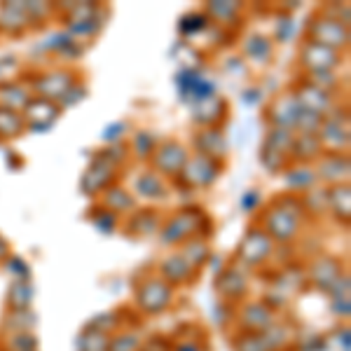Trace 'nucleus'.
<instances>
[{
  "mask_svg": "<svg viewBox=\"0 0 351 351\" xmlns=\"http://www.w3.org/2000/svg\"><path fill=\"white\" fill-rule=\"evenodd\" d=\"M106 208H108L110 213H132L136 208V197L132 195L129 190L120 188V185H110L108 190H106Z\"/></svg>",
  "mask_w": 351,
  "mask_h": 351,
  "instance_id": "bb28decb",
  "label": "nucleus"
},
{
  "mask_svg": "<svg viewBox=\"0 0 351 351\" xmlns=\"http://www.w3.org/2000/svg\"><path fill=\"white\" fill-rule=\"evenodd\" d=\"M141 347H143V342L136 332H122V335L110 339L108 351H141Z\"/></svg>",
  "mask_w": 351,
  "mask_h": 351,
  "instance_id": "ea45409f",
  "label": "nucleus"
},
{
  "mask_svg": "<svg viewBox=\"0 0 351 351\" xmlns=\"http://www.w3.org/2000/svg\"><path fill=\"white\" fill-rule=\"evenodd\" d=\"M124 129H127V124H124V122L112 124V127H108V129L104 132V138L108 141V143H117V141L122 138V132H124Z\"/></svg>",
  "mask_w": 351,
  "mask_h": 351,
  "instance_id": "49530a36",
  "label": "nucleus"
},
{
  "mask_svg": "<svg viewBox=\"0 0 351 351\" xmlns=\"http://www.w3.org/2000/svg\"><path fill=\"white\" fill-rule=\"evenodd\" d=\"M204 220L206 218H204V213L199 211V208H192V206L183 208V211L176 213V216L160 230L162 232V243L164 246H173V243L190 239L192 234H197V230L202 228Z\"/></svg>",
  "mask_w": 351,
  "mask_h": 351,
  "instance_id": "20e7f679",
  "label": "nucleus"
},
{
  "mask_svg": "<svg viewBox=\"0 0 351 351\" xmlns=\"http://www.w3.org/2000/svg\"><path fill=\"white\" fill-rule=\"evenodd\" d=\"M342 276V265L332 258H319L316 263H311L309 267V279L319 291H330L335 286V281Z\"/></svg>",
  "mask_w": 351,
  "mask_h": 351,
  "instance_id": "6ab92c4d",
  "label": "nucleus"
},
{
  "mask_svg": "<svg viewBox=\"0 0 351 351\" xmlns=\"http://www.w3.org/2000/svg\"><path fill=\"white\" fill-rule=\"evenodd\" d=\"M234 351H271L263 332H246L234 337Z\"/></svg>",
  "mask_w": 351,
  "mask_h": 351,
  "instance_id": "e433bc0d",
  "label": "nucleus"
},
{
  "mask_svg": "<svg viewBox=\"0 0 351 351\" xmlns=\"http://www.w3.org/2000/svg\"><path fill=\"white\" fill-rule=\"evenodd\" d=\"M183 260L190 265L192 269L195 267H202L204 263L208 260V256H211V248L206 246V241H202V239H195V241H188V246L183 248Z\"/></svg>",
  "mask_w": 351,
  "mask_h": 351,
  "instance_id": "f704fd0d",
  "label": "nucleus"
},
{
  "mask_svg": "<svg viewBox=\"0 0 351 351\" xmlns=\"http://www.w3.org/2000/svg\"><path fill=\"white\" fill-rule=\"evenodd\" d=\"M284 183H286L293 192H309V190H314L316 173H314V169H309V167H307V164H300V167L286 169Z\"/></svg>",
  "mask_w": 351,
  "mask_h": 351,
  "instance_id": "393cba45",
  "label": "nucleus"
},
{
  "mask_svg": "<svg viewBox=\"0 0 351 351\" xmlns=\"http://www.w3.org/2000/svg\"><path fill=\"white\" fill-rule=\"evenodd\" d=\"M171 347H169V342H164L162 337H152L148 339V342L141 347V351H169Z\"/></svg>",
  "mask_w": 351,
  "mask_h": 351,
  "instance_id": "09e8293b",
  "label": "nucleus"
},
{
  "mask_svg": "<svg viewBox=\"0 0 351 351\" xmlns=\"http://www.w3.org/2000/svg\"><path fill=\"white\" fill-rule=\"evenodd\" d=\"M24 129H26V122L21 112L0 106V141L16 138V136L24 134Z\"/></svg>",
  "mask_w": 351,
  "mask_h": 351,
  "instance_id": "c756f323",
  "label": "nucleus"
},
{
  "mask_svg": "<svg viewBox=\"0 0 351 351\" xmlns=\"http://www.w3.org/2000/svg\"><path fill=\"white\" fill-rule=\"evenodd\" d=\"M134 190H136V195L145 197V199H164V197L169 195L167 183H164L162 176L155 173V171L141 173L134 183Z\"/></svg>",
  "mask_w": 351,
  "mask_h": 351,
  "instance_id": "5701e85b",
  "label": "nucleus"
},
{
  "mask_svg": "<svg viewBox=\"0 0 351 351\" xmlns=\"http://www.w3.org/2000/svg\"><path fill=\"white\" fill-rule=\"evenodd\" d=\"M117 169H120L117 164H112L104 155H99L82 176V192L84 195H99V192L108 190L117 176Z\"/></svg>",
  "mask_w": 351,
  "mask_h": 351,
  "instance_id": "1a4fd4ad",
  "label": "nucleus"
},
{
  "mask_svg": "<svg viewBox=\"0 0 351 351\" xmlns=\"http://www.w3.org/2000/svg\"><path fill=\"white\" fill-rule=\"evenodd\" d=\"M132 232L138 237H148V234H155V232L162 230V223H160V213L155 208H143V211H136L132 216Z\"/></svg>",
  "mask_w": 351,
  "mask_h": 351,
  "instance_id": "7c9ffc66",
  "label": "nucleus"
},
{
  "mask_svg": "<svg viewBox=\"0 0 351 351\" xmlns=\"http://www.w3.org/2000/svg\"><path fill=\"white\" fill-rule=\"evenodd\" d=\"M300 110H302V108H300L295 96H293V94H281V96H276V99L271 101V106L267 108V117H269L271 127L293 132V129H295V124H298Z\"/></svg>",
  "mask_w": 351,
  "mask_h": 351,
  "instance_id": "ddd939ff",
  "label": "nucleus"
},
{
  "mask_svg": "<svg viewBox=\"0 0 351 351\" xmlns=\"http://www.w3.org/2000/svg\"><path fill=\"white\" fill-rule=\"evenodd\" d=\"M176 351H199V349H197V344L185 342V344H178V347H176Z\"/></svg>",
  "mask_w": 351,
  "mask_h": 351,
  "instance_id": "3c124183",
  "label": "nucleus"
},
{
  "mask_svg": "<svg viewBox=\"0 0 351 351\" xmlns=\"http://www.w3.org/2000/svg\"><path fill=\"white\" fill-rule=\"evenodd\" d=\"M271 251H274V241L269 239L267 232L253 228L246 232L243 241L239 243V253L237 256H239V260L246 267H258V265H263L271 256Z\"/></svg>",
  "mask_w": 351,
  "mask_h": 351,
  "instance_id": "39448f33",
  "label": "nucleus"
},
{
  "mask_svg": "<svg viewBox=\"0 0 351 351\" xmlns=\"http://www.w3.org/2000/svg\"><path fill=\"white\" fill-rule=\"evenodd\" d=\"M61 115V106L56 101H47L40 99V96H33L24 108V122L28 129H38V132H45L56 122V117Z\"/></svg>",
  "mask_w": 351,
  "mask_h": 351,
  "instance_id": "9b49d317",
  "label": "nucleus"
},
{
  "mask_svg": "<svg viewBox=\"0 0 351 351\" xmlns=\"http://www.w3.org/2000/svg\"><path fill=\"white\" fill-rule=\"evenodd\" d=\"M220 169H223V162L211 160V157H204V155H195V157H188V162H185L178 178L183 180L188 188L204 190L216 183Z\"/></svg>",
  "mask_w": 351,
  "mask_h": 351,
  "instance_id": "7ed1b4c3",
  "label": "nucleus"
},
{
  "mask_svg": "<svg viewBox=\"0 0 351 351\" xmlns=\"http://www.w3.org/2000/svg\"><path fill=\"white\" fill-rule=\"evenodd\" d=\"M332 311H335L337 316H344V319H349V314H351L349 298H337L335 302H332Z\"/></svg>",
  "mask_w": 351,
  "mask_h": 351,
  "instance_id": "de8ad7c7",
  "label": "nucleus"
},
{
  "mask_svg": "<svg viewBox=\"0 0 351 351\" xmlns=\"http://www.w3.org/2000/svg\"><path fill=\"white\" fill-rule=\"evenodd\" d=\"M157 136L150 132H136L134 134V150L138 160H150L157 150Z\"/></svg>",
  "mask_w": 351,
  "mask_h": 351,
  "instance_id": "4c0bfd02",
  "label": "nucleus"
},
{
  "mask_svg": "<svg viewBox=\"0 0 351 351\" xmlns=\"http://www.w3.org/2000/svg\"><path fill=\"white\" fill-rule=\"evenodd\" d=\"M293 96H295V101L300 104V108L302 110H309L319 117L330 115L332 99H330V94L324 92V89H319V87H314V84L307 82V84H302V87H300Z\"/></svg>",
  "mask_w": 351,
  "mask_h": 351,
  "instance_id": "f3484780",
  "label": "nucleus"
},
{
  "mask_svg": "<svg viewBox=\"0 0 351 351\" xmlns=\"http://www.w3.org/2000/svg\"><path fill=\"white\" fill-rule=\"evenodd\" d=\"M162 279L167 281L169 286H183L188 284L192 279V274H195V269L190 267L188 263L183 260V256H169L167 260L162 263Z\"/></svg>",
  "mask_w": 351,
  "mask_h": 351,
  "instance_id": "4be33fe9",
  "label": "nucleus"
},
{
  "mask_svg": "<svg viewBox=\"0 0 351 351\" xmlns=\"http://www.w3.org/2000/svg\"><path fill=\"white\" fill-rule=\"evenodd\" d=\"M176 84H178V92L183 99L192 101V104H199V101H206L211 96H216V84H213L208 77H204L199 71L195 68H185L176 75Z\"/></svg>",
  "mask_w": 351,
  "mask_h": 351,
  "instance_id": "6e6552de",
  "label": "nucleus"
},
{
  "mask_svg": "<svg viewBox=\"0 0 351 351\" xmlns=\"http://www.w3.org/2000/svg\"><path fill=\"white\" fill-rule=\"evenodd\" d=\"M108 347H110V337L92 326L84 328L80 342H77V349L80 351H108Z\"/></svg>",
  "mask_w": 351,
  "mask_h": 351,
  "instance_id": "473e14b6",
  "label": "nucleus"
},
{
  "mask_svg": "<svg viewBox=\"0 0 351 351\" xmlns=\"http://www.w3.org/2000/svg\"><path fill=\"white\" fill-rule=\"evenodd\" d=\"M33 284L31 281H12L8 291V307L10 311H26L31 309V302H33Z\"/></svg>",
  "mask_w": 351,
  "mask_h": 351,
  "instance_id": "cd10ccee",
  "label": "nucleus"
},
{
  "mask_svg": "<svg viewBox=\"0 0 351 351\" xmlns=\"http://www.w3.org/2000/svg\"><path fill=\"white\" fill-rule=\"evenodd\" d=\"M246 54L248 59L258 61V64H267L271 56V43L265 36H251L246 43Z\"/></svg>",
  "mask_w": 351,
  "mask_h": 351,
  "instance_id": "c9c22d12",
  "label": "nucleus"
},
{
  "mask_svg": "<svg viewBox=\"0 0 351 351\" xmlns=\"http://www.w3.org/2000/svg\"><path fill=\"white\" fill-rule=\"evenodd\" d=\"M75 84V73L73 71H52L47 75H40L33 80V89L40 99L47 101H61L68 89Z\"/></svg>",
  "mask_w": 351,
  "mask_h": 351,
  "instance_id": "f8f14e48",
  "label": "nucleus"
},
{
  "mask_svg": "<svg viewBox=\"0 0 351 351\" xmlns=\"http://www.w3.org/2000/svg\"><path fill=\"white\" fill-rule=\"evenodd\" d=\"M316 178L326 180V183H335L339 185L349 178V157L342 152H324L319 157V169H316Z\"/></svg>",
  "mask_w": 351,
  "mask_h": 351,
  "instance_id": "2eb2a0df",
  "label": "nucleus"
},
{
  "mask_svg": "<svg viewBox=\"0 0 351 351\" xmlns=\"http://www.w3.org/2000/svg\"><path fill=\"white\" fill-rule=\"evenodd\" d=\"M206 26H208L206 14H188L183 21H180V33H185V36H195V33L204 31Z\"/></svg>",
  "mask_w": 351,
  "mask_h": 351,
  "instance_id": "79ce46f5",
  "label": "nucleus"
},
{
  "mask_svg": "<svg viewBox=\"0 0 351 351\" xmlns=\"http://www.w3.org/2000/svg\"><path fill=\"white\" fill-rule=\"evenodd\" d=\"M239 12H241L239 3H223V0H218V3L208 5V19H218L223 24H228L230 19H237Z\"/></svg>",
  "mask_w": 351,
  "mask_h": 351,
  "instance_id": "58836bf2",
  "label": "nucleus"
},
{
  "mask_svg": "<svg viewBox=\"0 0 351 351\" xmlns=\"http://www.w3.org/2000/svg\"><path fill=\"white\" fill-rule=\"evenodd\" d=\"M293 138H295V134L288 132V129H271V134L267 136V141H265V148L279 152V155H286L291 157V148H293Z\"/></svg>",
  "mask_w": 351,
  "mask_h": 351,
  "instance_id": "72a5a7b5",
  "label": "nucleus"
},
{
  "mask_svg": "<svg viewBox=\"0 0 351 351\" xmlns=\"http://www.w3.org/2000/svg\"><path fill=\"white\" fill-rule=\"evenodd\" d=\"M324 155V145H321L319 136L316 134H298L293 138L291 157L300 164H307L311 160H319Z\"/></svg>",
  "mask_w": 351,
  "mask_h": 351,
  "instance_id": "412c9836",
  "label": "nucleus"
},
{
  "mask_svg": "<svg viewBox=\"0 0 351 351\" xmlns=\"http://www.w3.org/2000/svg\"><path fill=\"white\" fill-rule=\"evenodd\" d=\"M300 230V218L295 213L286 211L284 206L274 204L265 213V232L269 234L271 241H293Z\"/></svg>",
  "mask_w": 351,
  "mask_h": 351,
  "instance_id": "0eeeda50",
  "label": "nucleus"
},
{
  "mask_svg": "<svg viewBox=\"0 0 351 351\" xmlns=\"http://www.w3.org/2000/svg\"><path fill=\"white\" fill-rule=\"evenodd\" d=\"M300 56H302V64L309 68V73L332 71V68L339 64V52H337V49H330V47H326V45L311 43V40L304 43Z\"/></svg>",
  "mask_w": 351,
  "mask_h": 351,
  "instance_id": "4468645a",
  "label": "nucleus"
},
{
  "mask_svg": "<svg viewBox=\"0 0 351 351\" xmlns=\"http://www.w3.org/2000/svg\"><path fill=\"white\" fill-rule=\"evenodd\" d=\"M5 269L12 271V274H14V281H28V279H31V269H28L26 260H21V258L8 260V263H5Z\"/></svg>",
  "mask_w": 351,
  "mask_h": 351,
  "instance_id": "c03bdc74",
  "label": "nucleus"
},
{
  "mask_svg": "<svg viewBox=\"0 0 351 351\" xmlns=\"http://www.w3.org/2000/svg\"><path fill=\"white\" fill-rule=\"evenodd\" d=\"M195 148H197V155L211 157V160H218L220 162L225 157L228 143H225V136L220 134L216 127H206L204 132L197 134Z\"/></svg>",
  "mask_w": 351,
  "mask_h": 351,
  "instance_id": "aec40b11",
  "label": "nucleus"
},
{
  "mask_svg": "<svg viewBox=\"0 0 351 351\" xmlns=\"http://www.w3.org/2000/svg\"><path fill=\"white\" fill-rule=\"evenodd\" d=\"M216 291H218V295L223 300H228V302H237V300H241L248 293V281L239 269L228 267L216 279Z\"/></svg>",
  "mask_w": 351,
  "mask_h": 351,
  "instance_id": "a211bd4d",
  "label": "nucleus"
},
{
  "mask_svg": "<svg viewBox=\"0 0 351 351\" xmlns=\"http://www.w3.org/2000/svg\"><path fill=\"white\" fill-rule=\"evenodd\" d=\"M309 40L339 52V49L349 45V26L337 16H316L309 24Z\"/></svg>",
  "mask_w": 351,
  "mask_h": 351,
  "instance_id": "f03ea898",
  "label": "nucleus"
},
{
  "mask_svg": "<svg viewBox=\"0 0 351 351\" xmlns=\"http://www.w3.org/2000/svg\"><path fill=\"white\" fill-rule=\"evenodd\" d=\"M173 286H169L162 276H150L136 288V304L143 314H162L171 307Z\"/></svg>",
  "mask_w": 351,
  "mask_h": 351,
  "instance_id": "f257e3e1",
  "label": "nucleus"
},
{
  "mask_svg": "<svg viewBox=\"0 0 351 351\" xmlns=\"http://www.w3.org/2000/svg\"><path fill=\"white\" fill-rule=\"evenodd\" d=\"M223 115H225V101L218 99V96H211V99L195 104V120L204 124V127H211V124L220 122Z\"/></svg>",
  "mask_w": 351,
  "mask_h": 351,
  "instance_id": "a878e982",
  "label": "nucleus"
},
{
  "mask_svg": "<svg viewBox=\"0 0 351 351\" xmlns=\"http://www.w3.org/2000/svg\"><path fill=\"white\" fill-rule=\"evenodd\" d=\"M188 157H190L188 150L180 143H176V141H164V143L157 145L155 155L150 157L152 171L160 176H180Z\"/></svg>",
  "mask_w": 351,
  "mask_h": 351,
  "instance_id": "423d86ee",
  "label": "nucleus"
},
{
  "mask_svg": "<svg viewBox=\"0 0 351 351\" xmlns=\"http://www.w3.org/2000/svg\"><path fill=\"white\" fill-rule=\"evenodd\" d=\"M10 351H38V339L31 332H14L8 342Z\"/></svg>",
  "mask_w": 351,
  "mask_h": 351,
  "instance_id": "a19ab883",
  "label": "nucleus"
},
{
  "mask_svg": "<svg viewBox=\"0 0 351 351\" xmlns=\"http://www.w3.org/2000/svg\"><path fill=\"white\" fill-rule=\"evenodd\" d=\"M328 208H332V213L349 223V213H351V192H349V183H339L335 185L330 192H328Z\"/></svg>",
  "mask_w": 351,
  "mask_h": 351,
  "instance_id": "c85d7f7f",
  "label": "nucleus"
},
{
  "mask_svg": "<svg viewBox=\"0 0 351 351\" xmlns=\"http://www.w3.org/2000/svg\"><path fill=\"white\" fill-rule=\"evenodd\" d=\"M5 258H8V241L0 237V263H3Z\"/></svg>",
  "mask_w": 351,
  "mask_h": 351,
  "instance_id": "8fccbe9b",
  "label": "nucleus"
},
{
  "mask_svg": "<svg viewBox=\"0 0 351 351\" xmlns=\"http://www.w3.org/2000/svg\"><path fill=\"white\" fill-rule=\"evenodd\" d=\"M92 223L96 225V230L110 234V232H115V228H117V216L115 213H110L108 208H99V213H94L92 216Z\"/></svg>",
  "mask_w": 351,
  "mask_h": 351,
  "instance_id": "37998d69",
  "label": "nucleus"
},
{
  "mask_svg": "<svg viewBox=\"0 0 351 351\" xmlns=\"http://www.w3.org/2000/svg\"><path fill=\"white\" fill-rule=\"evenodd\" d=\"M321 145L328 152H342L349 148V122L347 117H335V115H326L321 122L319 132Z\"/></svg>",
  "mask_w": 351,
  "mask_h": 351,
  "instance_id": "9d476101",
  "label": "nucleus"
},
{
  "mask_svg": "<svg viewBox=\"0 0 351 351\" xmlns=\"http://www.w3.org/2000/svg\"><path fill=\"white\" fill-rule=\"evenodd\" d=\"M260 204V192L253 188V190H248L246 195H243V199H241V206H243V211H256V206Z\"/></svg>",
  "mask_w": 351,
  "mask_h": 351,
  "instance_id": "a18cd8bd",
  "label": "nucleus"
},
{
  "mask_svg": "<svg viewBox=\"0 0 351 351\" xmlns=\"http://www.w3.org/2000/svg\"><path fill=\"white\" fill-rule=\"evenodd\" d=\"M28 101H31V96H28V89L21 82H5V84H0V106H5V108L19 112V110L26 108Z\"/></svg>",
  "mask_w": 351,
  "mask_h": 351,
  "instance_id": "b1692460",
  "label": "nucleus"
},
{
  "mask_svg": "<svg viewBox=\"0 0 351 351\" xmlns=\"http://www.w3.org/2000/svg\"><path fill=\"white\" fill-rule=\"evenodd\" d=\"M241 326L246 332H265L267 328L276 324L274 321V311L267 302H248L241 307Z\"/></svg>",
  "mask_w": 351,
  "mask_h": 351,
  "instance_id": "dca6fc26",
  "label": "nucleus"
},
{
  "mask_svg": "<svg viewBox=\"0 0 351 351\" xmlns=\"http://www.w3.org/2000/svg\"><path fill=\"white\" fill-rule=\"evenodd\" d=\"M0 26L5 31H21L28 21V12H26V5L24 3H10L0 10Z\"/></svg>",
  "mask_w": 351,
  "mask_h": 351,
  "instance_id": "2f4dec72",
  "label": "nucleus"
}]
</instances>
